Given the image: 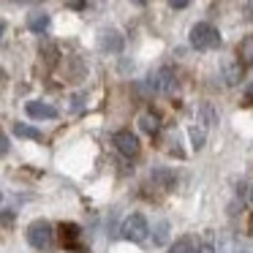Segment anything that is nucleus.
Instances as JSON below:
<instances>
[{
    "label": "nucleus",
    "mask_w": 253,
    "mask_h": 253,
    "mask_svg": "<svg viewBox=\"0 0 253 253\" xmlns=\"http://www.w3.org/2000/svg\"><path fill=\"white\" fill-rule=\"evenodd\" d=\"M191 46L199 52H207V49H218L220 46V33L212 28L210 22H196L191 28Z\"/></svg>",
    "instance_id": "obj_1"
},
{
    "label": "nucleus",
    "mask_w": 253,
    "mask_h": 253,
    "mask_svg": "<svg viewBox=\"0 0 253 253\" xmlns=\"http://www.w3.org/2000/svg\"><path fill=\"white\" fill-rule=\"evenodd\" d=\"M52 240H55V229H52L49 220L39 218V220H33V223L28 226V242H30L33 248L46 251V248L52 245Z\"/></svg>",
    "instance_id": "obj_2"
},
{
    "label": "nucleus",
    "mask_w": 253,
    "mask_h": 253,
    "mask_svg": "<svg viewBox=\"0 0 253 253\" xmlns=\"http://www.w3.org/2000/svg\"><path fill=\"white\" fill-rule=\"evenodd\" d=\"M123 237L126 240H131V242H142L144 237H147V231H150V226H147V218H144L142 212H131L126 220H123Z\"/></svg>",
    "instance_id": "obj_3"
},
{
    "label": "nucleus",
    "mask_w": 253,
    "mask_h": 253,
    "mask_svg": "<svg viewBox=\"0 0 253 253\" xmlns=\"http://www.w3.org/2000/svg\"><path fill=\"white\" fill-rule=\"evenodd\" d=\"M147 84H150V90H153V93L169 95V93H174V87H177V77H174V71H171V68H158L155 74H150Z\"/></svg>",
    "instance_id": "obj_4"
},
{
    "label": "nucleus",
    "mask_w": 253,
    "mask_h": 253,
    "mask_svg": "<svg viewBox=\"0 0 253 253\" xmlns=\"http://www.w3.org/2000/svg\"><path fill=\"white\" fill-rule=\"evenodd\" d=\"M112 142H115V147L120 150L126 158H136V155H139V139H136V133H131V131H117Z\"/></svg>",
    "instance_id": "obj_5"
},
{
    "label": "nucleus",
    "mask_w": 253,
    "mask_h": 253,
    "mask_svg": "<svg viewBox=\"0 0 253 253\" xmlns=\"http://www.w3.org/2000/svg\"><path fill=\"white\" fill-rule=\"evenodd\" d=\"M57 231H60V242L63 248H68V251H79V245H82V229H79L77 223H60L57 226Z\"/></svg>",
    "instance_id": "obj_6"
},
{
    "label": "nucleus",
    "mask_w": 253,
    "mask_h": 253,
    "mask_svg": "<svg viewBox=\"0 0 253 253\" xmlns=\"http://www.w3.org/2000/svg\"><path fill=\"white\" fill-rule=\"evenodd\" d=\"M25 112H28L33 120H55L57 117V109L52 104H44V101H30V104L25 106Z\"/></svg>",
    "instance_id": "obj_7"
},
{
    "label": "nucleus",
    "mask_w": 253,
    "mask_h": 253,
    "mask_svg": "<svg viewBox=\"0 0 253 253\" xmlns=\"http://www.w3.org/2000/svg\"><path fill=\"white\" fill-rule=\"evenodd\" d=\"M98 46H101L104 52H115V55H117V52L123 49V36L117 33V30H112V28H109V30H104V33H101Z\"/></svg>",
    "instance_id": "obj_8"
},
{
    "label": "nucleus",
    "mask_w": 253,
    "mask_h": 253,
    "mask_svg": "<svg viewBox=\"0 0 253 253\" xmlns=\"http://www.w3.org/2000/svg\"><path fill=\"white\" fill-rule=\"evenodd\" d=\"M223 82L226 84H237L242 79V63H237V60H226L223 63Z\"/></svg>",
    "instance_id": "obj_9"
},
{
    "label": "nucleus",
    "mask_w": 253,
    "mask_h": 253,
    "mask_svg": "<svg viewBox=\"0 0 253 253\" xmlns=\"http://www.w3.org/2000/svg\"><path fill=\"white\" fill-rule=\"evenodd\" d=\"M49 14H44V11H33L28 17V28L33 30V33H46V30H49Z\"/></svg>",
    "instance_id": "obj_10"
},
{
    "label": "nucleus",
    "mask_w": 253,
    "mask_h": 253,
    "mask_svg": "<svg viewBox=\"0 0 253 253\" xmlns=\"http://www.w3.org/2000/svg\"><path fill=\"white\" fill-rule=\"evenodd\" d=\"M237 55H240L242 66H253V36H245L237 46Z\"/></svg>",
    "instance_id": "obj_11"
},
{
    "label": "nucleus",
    "mask_w": 253,
    "mask_h": 253,
    "mask_svg": "<svg viewBox=\"0 0 253 253\" xmlns=\"http://www.w3.org/2000/svg\"><path fill=\"white\" fill-rule=\"evenodd\" d=\"M153 182H158V188H174V182H177V177H174V171H169V169H155L153 171Z\"/></svg>",
    "instance_id": "obj_12"
},
{
    "label": "nucleus",
    "mask_w": 253,
    "mask_h": 253,
    "mask_svg": "<svg viewBox=\"0 0 253 253\" xmlns=\"http://www.w3.org/2000/svg\"><path fill=\"white\" fill-rule=\"evenodd\" d=\"M196 240L193 237H180V240L174 242V245L169 248V253H196Z\"/></svg>",
    "instance_id": "obj_13"
},
{
    "label": "nucleus",
    "mask_w": 253,
    "mask_h": 253,
    "mask_svg": "<svg viewBox=\"0 0 253 253\" xmlns=\"http://www.w3.org/2000/svg\"><path fill=\"white\" fill-rule=\"evenodd\" d=\"M14 133H17V136H22V139H33V142H41V131H36L33 126H25V123H17V126H14Z\"/></svg>",
    "instance_id": "obj_14"
},
{
    "label": "nucleus",
    "mask_w": 253,
    "mask_h": 253,
    "mask_svg": "<svg viewBox=\"0 0 253 253\" xmlns=\"http://www.w3.org/2000/svg\"><path fill=\"white\" fill-rule=\"evenodd\" d=\"M218 253H251L245 248V242H240V240H223L218 245Z\"/></svg>",
    "instance_id": "obj_15"
},
{
    "label": "nucleus",
    "mask_w": 253,
    "mask_h": 253,
    "mask_svg": "<svg viewBox=\"0 0 253 253\" xmlns=\"http://www.w3.org/2000/svg\"><path fill=\"white\" fill-rule=\"evenodd\" d=\"M139 128H142L144 133H150V136L158 133V117L150 115V112H147V115H142V117H139Z\"/></svg>",
    "instance_id": "obj_16"
},
{
    "label": "nucleus",
    "mask_w": 253,
    "mask_h": 253,
    "mask_svg": "<svg viewBox=\"0 0 253 253\" xmlns=\"http://www.w3.org/2000/svg\"><path fill=\"white\" fill-rule=\"evenodd\" d=\"M155 245H166V240H169V223L166 220H161L158 226H155Z\"/></svg>",
    "instance_id": "obj_17"
},
{
    "label": "nucleus",
    "mask_w": 253,
    "mask_h": 253,
    "mask_svg": "<svg viewBox=\"0 0 253 253\" xmlns=\"http://www.w3.org/2000/svg\"><path fill=\"white\" fill-rule=\"evenodd\" d=\"M191 139H193V147H202V144H204V131H202V128H191Z\"/></svg>",
    "instance_id": "obj_18"
},
{
    "label": "nucleus",
    "mask_w": 253,
    "mask_h": 253,
    "mask_svg": "<svg viewBox=\"0 0 253 253\" xmlns=\"http://www.w3.org/2000/svg\"><path fill=\"white\" fill-rule=\"evenodd\" d=\"M188 3H191V0H169L171 8H188Z\"/></svg>",
    "instance_id": "obj_19"
},
{
    "label": "nucleus",
    "mask_w": 253,
    "mask_h": 253,
    "mask_svg": "<svg viewBox=\"0 0 253 253\" xmlns=\"http://www.w3.org/2000/svg\"><path fill=\"white\" fill-rule=\"evenodd\" d=\"M242 101H245V104H253V82L245 87V98H242Z\"/></svg>",
    "instance_id": "obj_20"
},
{
    "label": "nucleus",
    "mask_w": 253,
    "mask_h": 253,
    "mask_svg": "<svg viewBox=\"0 0 253 253\" xmlns=\"http://www.w3.org/2000/svg\"><path fill=\"white\" fill-rule=\"evenodd\" d=\"M0 153H8V139L3 136V131H0Z\"/></svg>",
    "instance_id": "obj_21"
},
{
    "label": "nucleus",
    "mask_w": 253,
    "mask_h": 253,
    "mask_svg": "<svg viewBox=\"0 0 253 253\" xmlns=\"http://www.w3.org/2000/svg\"><path fill=\"white\" fill-rule=\"evenodd\" d=\"M245 14H248V19L253 22V0H248V6H245Z\"/></svg>",
    "instance_id": "obj_22"
},
{
    "label": "nucleus",
    "mask_w": 253,
    "mask_h": 253,
    "mask_svg": "<svg viewBox=\"0 0 253 253\" xmlns=\"http://www.w3.org/2000/svg\"><path fill=\"white\" fill-rule=\"evenodd\" d=\"M0 220H3V223H11V215H8V212H6V215H0Z\"/></svg>",
    "instance_id": "obj_23"
},
{
    "label": "nucleus",
    "mask_w": 253,
    "mask_h": 253,
    "mask_svg": "<svg viewBox=\"0 0 253 253\" xmlns=\"http://www.w3.org/2000/svg\"><path fill=\"white\" fill-rule=\"evenodd\" d=\"M3 33H6V22L0 19V39H3Z\"/></svg>",
    "instance_id": "obj_24"
},
{
    "label": "nucleus",
    "mask_w": 253,
    "mask_h": 253,
    "mask_svg": "<svg viewBox=\"0 0 253 253\" xmlns=\"http://www.w3.org/2000/svg\"><path fill=\"white\" fill-rule=\"evenodd\" d=\"M251 202H253V188H251Z\"/></svg>",
    "instance_id": "obj_25"
},
{
    "label": "nucleus",
    "mask_w": 253,
    "mask_h": 253,
    "mask_svg": "<svg viewBox=\"0 0 253 253\" xmlns=\"http://www.w3.org/2000/svg\"><path fill=\"white\" fill-rule=\"evenodd\" d=\"M139 3H147V0H139Z\"/></svg>",
    "instance_id": "obj_26"
},
{
    "label": "nucleus",
    "mask_w": 253,
    "mask_h": 253,
    "mask_svg": "<svg viewBox=\"0 0 253 253\" xmlns=\"http://www.w3.org/2000/svg\"><path fill=\"white\" fill-rule=\"evenodd\" d=\"M0 199H3V193H0Z\"/></svg>",
    "instance_id": "obj_27"
},
{
    "label": "nucleus",
    "mask_w": 253,
    "mask_h": 253,
    "mask_svg": "<svg viewBox=\"0 0 253 253\" xmlns=\"http://www.w3.org/2000/svg\"><path fill=\"white\" fill-rule=\"evenodd\" d=\"M196 253H202V251H196Z\"/></svg>",
    "instance_id": "obj_28"
}]
</instances>
